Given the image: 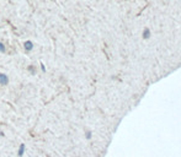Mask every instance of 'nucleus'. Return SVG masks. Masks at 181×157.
Listing matches in <instances>:
<instances>
[{
    "label": "nucleus",
    "instance_id": "0eeeda50",
    "mask_svg": "<svg viewBox=\"0 0 181 157\" xmlns=\"http://www.w3.org/2000/svg\"><path fill=\"white\" fill-rule=\"evenodd\" d=\"M0 136H4V133H3V131H0Z\"/></svg>",
    "mask_w": 181,
    "mask_h": 157
},
{
    "label": "nucleus",
    "instance_id": "423d86ee",
    "mask_svg": "<svg viewBox=\"0 0 181 157\" xmlns=\"http://www.w3.org/2000/svg\"><path fill=\"white\" fill-rule=\"evenodd\" d=\"M29 70L32 71V74H35V68H33V66H29Z\"/></svg>",
    "mask_w": 181,
    "mask_h": 157
},
{
    "label": "nucleus",
    "instance_id": "20e7f679",
    "mask_svg": "<svg viewBox=\"0 0 181 157\" xmlns=\"http://www.w3.org/2000/svg\"><path fill=\"white\" fill-rule=\"evenodd\" d=\"M85 136H86V139H90V138H91V131L86 130V131H85Z\"/></svg>",
    "mask_w": 181,
    "mask_h": 157
},
{
    "label": "nucleus",
    "instance_id": "f03ea898",
    "mask_svg": "<svg viewBox=\"0 0 181 157\" xmlns=\"http://www.w3.org/2000/svg\"><path fill=\"white\" fill-rule=\"evenodd\" d=\"M24 48L30 52V50H32V48H33V43L31 42V41H25V43H24Z\"/></svg>",
    "mask_w": 181,
    "mask_h": 157
},
{
    "label": "nucleus",
    "instance_id": "39448f33",
    "mask_svg": "<svg viewBox=\"0 0 181 157\" xmlns=\"http://www.w3.org/2000/svg\"><path fill=\"white\" fill-rule=\"evenodd\" d=\"M0 52H3V53L5 52V46H4L1 42H0Z\"/></svg>",
    "mask_w": 181,
    "mask_h": 157
},
{
    "label": "nucleus",
    "instance_id": "7ed1b4c3",
    "mask_svg": "<svg viewBox=\"0 0 181 157\" xmlns=\"http://www.w3.org/2000/svg\"><path fill=\"white\" fill-rule=\"evenodd\" d=\"M25 150H26V146H25V144H21L19 146V150H17V156L19 157H22L24 156V153H25Z\"/></svg>",
    "mask_w": 181,
    "mask_h": 157
},
{
    "label": "nucleus",
    "instance_id": "f257e3e1",
    "mask_svg": "<svg viewBox=\"0 0 181 157\" xmlns=\"http://www.w3.org/2000/svg\"><path fill=\"white\" fill-rule=\"evenodd\" d=\"M8 83H9V77H8V75L0 74V85L5 86V85H8Z\"/></svg>",
    "mask_w": 181,
    "mask_h": 157
}]
</instances>
